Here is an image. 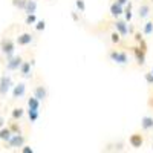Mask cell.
Returning a JSON list of instances; mask_svg holds the SVG:
<instances>
[{
    "mask_svg": "<svg viewBox=\"0 0 153 153\" xmlns=\"http://www.w3.org/2000/svg\"><path fill=\"white\" fill-rule=\"evenodd\" d=\"M11 129H12V130H14L16 133H20V132H22V130H20V127H19L17 124H12V127H11Z\"/></svg>",
    "mask_w": 153,
    "mask_h": 153,
    "instance_id": "obj_30",
    "label": "cell"
},
{
    "mask_svg": "<svg viewBox=\"0 0 153 153\" xmlns=\"http://www.w3.org/2000/svg\"><path fill=\"white\" fill-rule=\"evenodd\" d=\"M34 97L38 100V101H45L48 98V91L45 86H38L34 89Z\"/></svg>",
    "mask_w": 153,
    "mask_h": 153,
    "instance_id": "obj_3",
    "label": "cell"
},
{
    "mask_svg": "<svg viewBox=\"0 0 153 153\" xmlns=\"http://www.w3.org/2000/svg\"><path fill=\"white\" fill-rule=\"evenodd\" d=\"M123 11H124L123 5H120V3H117V2L110 5V14H112L113 17H118V16H121V14H123Z\"/></svg>",
    "mask_w": 153,
    "mask_h": 153,
    "instance_id": "obj_10",
    "label": "cell"
},
{
    "mask_svg": "<svg viewBox=\"0 0 153 153\" xmlns=\"http://www.w3.org/2000/svg\"><path fill=\"white\" fill-rule=\"evenodd\" d=\"M152 74H153V68H152Z\"/></svg>",
    "mask_w": 153,
    "mask_h": 153,
    "instance_id": "obj_35",
    "label": "cell"
},
{
    "mask_svg": "<svg viewBox=\"0 0 153 153\" xmlns=\"http://www.w3.org/2000/svg\"><path fill=\"white\" fill-rule=\"evenodd\" d=\"M144 34L146 35H150V34H153V22H147L146 25H144Z\"/></svg>",
    "mask_w": 153,
    "mask_h": 153,
    "instance_id": "obj_20",
    "label": "cell"
},
{
    "mask_svg": "<svg viewBox=\"0 0 153 153\" xmlns=\"http://www.w3.org/2000/svg\"><path fill=\"white\" fill-rule=\"evenodd\" d=\"M72 19H74L75 22H78V16H76V12H72Z\"/></svg>",
    "mask_w": 153,
    "mask_h": 153,
    "instance_id": "obj_33",
    "label": "cell"
},
{
    "mask_svg": "<svg viewBox=\"0 0 153 153\" xmlns=\"http://www.w3.org/2000/svg\"><path fill=\"white\" fill-rule=\"evenodd\" d=\"M152 150H153V147H152Z\"/></svg>",
    "mask_w": 153,
    "mask_h": 153,
    "instance_id": "obj_36",
    "label": "cell"
},
{
    "mask_svg": "<svg viewBox=\"0 0 153 153\" xmlns=\"http://www.w3.org/2000/svg\"><path fill=\"white\" fill-rule=\"evenodd\" d=\"M149 106H150V107H153V95H152V100L149 101Z\"/></svg>",
    "mask_w": 153,
    "mask_h": 153,
    "instance_id": "obj_34",
    "label": "cell"
},
{
    "mask_svg": "<svg viewBox=\"0 0 153 153\" xmlns=\"http://www.w3.org/2000/svg\"><path fill=\"white\" fill-rule=\"evenodd\" d=\"M127 2H129V0H117V3H120V5H127Z\"/></svg>",
    "mask_w": 153,
    "mask_h": 153,
    "instance_id": "obj_32",
    "label": "cell"
},
{
    "mask_svg": "<svg viewBox=\"0 0 153 153\" xmlns=\"http://www.w3.org/2000/svg\"><path fill=\"white\" fill-rule=\"evenodd\" d=\"M35 22H37L35 14H28V17H26V23H28V25H34Z\"/></svg>",
    "mask_w": 153,
    "mask_h": 153,
    "instance_id": "obj_26",
    "label": "cell"
},
{
    "mask_svg": "<svg viewBox=\"0 0 153 153\" xmlns=\"http://www.w3.org/2000/svg\"><path fill=\"white\" fill-rule=\"evenodd\" d=\"M20 65H22V57L11 58V60H9V63H8V69L16 71V69H19V68H20Z\"/></svg>",
    "mask_w": 153,
    "mask_h": 153,
    "instance_id": "obj_12",
    "label": "cell"
},
{
    "mask_svg": "<svg viewBox=\"0 0 153 153\" xmlns=\"http://www.w3.org/2000/svg\"><path fill=\"white\" fill-rule=\"evenodd\" d=\"M8 143H9L11 147H22L23 143H25V138H23L20 133H17V135H14V136H11Z\"/></svg>",
    "mask_w": 153,
    "mask_h": 153,
    "instance_id": "obj_5",
    "label": "cell"
},
{
    "mask_svg": "<svg viewBox=\"0 0 153 153\" xmlns=\"http://www.w3.org/2000/svg\"><path fill=\"white\" fill-rule=\"evenodd\" d=\"M146 81H147L149 84H153V74H152V72L146 74Z\"/></svg>",
    "mask_w": 153,
    "mask_h": 153,
    "instance_id": "obj_28",
    "label": "cell"
},
{
    "mask_svg": "<svg viewBox=\"0 0 153 153\" xmlns=\"http://www.w3.org/2000/svg\"><path fill=\"white\" fill-rule=\"evenodd\" d=\"M3 52L8 55V57H11L12 54H14V43H12V42H5L3 43Z\"/></svg>",
    "mask_w": 153,
    "mask_h": 153,
    "instance_id": "obj_15",
    "label": "cell"
},
{
    "mask_svg": "<svg viewBox=\"0 0 153 153\" xmlns=\"http://www.w3.org/2000/svg\"><path fill=\"white\" fill-rule=\"evenodd\" d=\"M19 69H20V72H22L23 76H26V78H31V75H32V74H31V63H28V61H25V63H23V61H22V65H20Z\"/></svg>",
    "mask_w": 153,
    "mask_h": 153,
    "instance_id": "obj_7",
    "label": "cell"
},
{
    "mask_svg": "<svg viewBox=\"0 0 153 153\" xmlns=\"http://www.w3.org/2000/svg\"><path fill=\"white\" fill-rule=\"evenodd\" d=\"M123 14L126 16V22H130L132 20V3L127 2V8L123 11Z\"/></svg>",
    "mask_w": 153,
    "mask_h": 153,
    "instance_id": "obj_18",
    "label": "cell"
},
{
    "mask_svg": "<svg viewBox=\"0 0 153 153\" xmlns=\"http://www.w3.org/2000/svg\"><path fill=\"white\" fill-rule=\"evenodd\" d=\"M23 117V109L22 107H17V109H14V110H12V118H22Z\"/></svg>",
    "mask_w": 153,
    "mask_h": 153,
    "instance_id": "obj_22",
    "label": "cell"
},
{
    "mask_svg": "<svg viewBox=\"0 0 153 153\" xmlns=\"http://www.w3.org/2000/svg\"><path fill=\"white\" fill-rule=\"evenodd\" d=\"M141 127H143V130H150L153 129V118L152 117H144L141 120Z\"/></svg>",
    "mask_w": 153,
    "mask_h": 153,
    "instance_id": "obj_13",
    "label": "cell"
},
{
    "mask_svg": "<svg viewBox=\"0 0 153 153\" xmlns=\"http://www.w3.org/2000/svg\"><path fill=\"white\" fill-rule=\"evenodd\" d=\"M115 28H117V32L120 35H127L129 34V25L123 20H117L115 22Z\"/></svg>",
    "mask_w": 153,
    "mask_h": 153,
    "instance_id": "obj_2",
    "label": "cell"
},
{
    "mask_svg": "<svg viewBox=\"0 0 153 153\" xmlns=\"http://www.w3.org/2000/svg\"><path fill=\"white\" fill-rule=\"evenodd\" d=\"M149 14H150V6L149 5H141L139 6V17L146 19V17H149Z\"/></svg>",
    "mask_w": 153,
    "mask_h": 153,
    "instance_id": "obj_17",
    "label": "cell"
},
{
    "mask_svg": "<svg viewBox=\"0 0 153 153\" xmlns=\"http://www.w3.org/2000/svg\"><path fill=\"white\" fill-rule=\"evenodd\" d=\"M110 60L115 61L117 65H127L129 63V57H127L126 52H120V51H112V52L109 54Z\"/></svg>",
    "mask_w": 153,
    "mask_h": 153,
    "instance_id": "obj_1",
    "label": "cell"
},
{
    "mask_svg": "<svg viewBox=\"0 0 153 153\" xmlns=\"http://www.w3.org/2000/svg\"><path fill=\"white\" fill-rule=\"evenodd\" d=\"M45 28H46L45 20H38V22H35V29H37V31H43Z\"/></svg>",
    "mask_w": 153,
    "mask_h": 153,
    "instance_id": "obj_24",
    "label": "cell"
},
{
    "mask_svg": "<svg viewBox=\"0 0 153 153\" xmlns=\"http://www.w3.org/2000/svg\"><path fill=\"white\" fill-rule=\"evenodd\" d=\"M25 11H26V14H35V11H37V0H26Z\"/></svg>",
    "mask_w": 153,
    "mask_h": 153,
    "instance_id": "obj_11",
    "label": "cell"
},
{
    "mask_svg": "<svg viewBox=\"0 0 153 153\" xmlns=\"http://www.w3.org/2000/svg\"><path fill=\"white\" fill-rule=\"evenodd\" d=\"M25 92H26V86H25L23 83H20V84H17L14 87V91H12V97H14V98H20V97L25 95Z\"/></svg>",
    "mask_w": 153,
    "mask_h": 153,
    "instance_id": "obj_9",
    "label": "cell"
},
{
    "mask_svg": "<svg viewBox=\"0 0 153 153\" xmlns=\"http://www.w3.org/2000/svg\"><path fill=\"white\" fill-rule=\"evenodd\" d=\"M75 6L78 8L80 12H84V11H86V3H84V0H76V2H75Z\"/></svg>",
    "mask_w": 153,
    "mask_h": 153,
    "instance_id": "obj_23",
    "label": "cell"
},
{
    "mask_svg": "<svg viewBox=\"0 0 153 153\" xmlns=\"http://www.w3.org/2000/svg\"><path fill=\"white\" fill-rule=\"evenodd\" d=\"M17 43L20 46H26V45L32 43V35L31 34H22V35H19L17 37Z\"/></svg>",
    "mask_w": 153,
    "mask_h": 153,
    "instance_id": "obj_8",
    "label": "cell"
},
{
    "mask_svg": "<svg viewBox=\"0 0 153 153\" xmlns=\"http://www.w3.org/2000/svg\"><path fill=\"white\" fill-rule=\"evenodd\" d=\"M135 40H136V42H141V40H143L141 34H135Z\"/></svg>",
    "mask_w": 153,
    "mask_h": 153,
    "instance_id": "obj_31",
    "label": "cell"
},
{
    "mask_svg": "<svg viewBox=\"0 0 153 153\" xmlns=\"http://www.w3.org/2000/svg\"><path fill=\"white\" fill-rule=\"evenodd\" d=\"M110 37H112V38H110L112 43H120V42H121V35H120L118 32H113Z\"/></svg>",
    "mask_w": 153,
    "mask_h": 153,
    "instance_id": "obj_25",
    "label": "cell"
},
{
    "mask_svg": "<svg viewBox=\"0 0 153 153\" xmlns=\"http://www.w3.org/2000/svg\"><path fill=\"white\" fill-rule=\"evenodd\" d=\"M28 107L32 109V110H38V109H40V101H38L35 97H31L28 100Z\"/></svg>",
    "mask_w": 153,
    "mask_h": 153,
    "instance_id": "obj_16",
    "label": "cell"
},
{
    "mask_svg": "<svg viewBox=\"0 0 153 153\" xmlns=\"http://www.w3.org/2000/svg\"><path fill=\"white\" fill-rule=\"evenodd\" d=\"M132 49H133V54H135L138 63L139 65H144L146 63V51L141 49V48H132Z\"/></svg>",
    "mask_w": 153,
    "mask_h": 153,
    "instance_id": "obj_6",
    "label": "cell"
},
{
    "mask_svg": "<svg viewBox=\"0 0 153 153\" xmlns=\"http://www.w3.org/2000/svg\"><path fill=\"white\" fill-rule=\"evenodd\" d=\"M22 152H23V153H34V149H32V147H28V146H25V147L22 149Z\"/></svg>",
    "mask_w": 153,
    "mask_h": 153,
    "instance_id": "obj_29",
    "label": "cell"
},
{
    "mask_svg": "<svg viewBox=\"0 0 153 153\" xmlns=\"http://www.w3.org/2000/svg\"><path fill=\"white\" fill-rule=\"evenodd\" d=\"M9 86H11V78L9 76H3L2 84H0V94H6L9 91Z\"/></svg>",
    "mask_w": 153,
    "mask_h": 153,
    "instance_id": "obj_14",
    "label": "cell"
},
{
    "mask_svg": "<svg viewBox=\"0 0 153 153\" xmlns=\"http://www.w3.org/2000/svg\"><path fill=\"white\" fill-rule=\"evenodd\" d=\"M14 5L20 9H25V5H26V0H14Z\"/></svg>",
    "mask_w": 153,
    "mask_h": 153,
    "instance_id": "obj_27",
    "label": "cell"
},
{
    "mask_svg": "<svg viewBox=\"0 0 153 153\" xmlns=\"http://www.w3.org/2000/svg\"><path fill=\"white\" fill-rule=\"evenodd\" d=\"M28 115H29V121H31V123H35V121L38 120V110L29 109V110H28Z\"/></svg>",
    "mask_w": 153,
    "mask_h": 153,
    "instance_id": "obj_19",
    "label": "cell"
},
{
    "mask_svg": "<svg viewBox=\"0 0 153 153\" xmlns=\"http://www.w3.org/2000/svg\"><path fill=\"white\" fill-rule=\"evenodd\" d=\"M129 143H130V146H132L133 149H139V147L143 146L144 139H143V136L139 135V133H133V135L129 138Z\"/></svg>",
    "mask_w": 153,
    "mask_h": 153,
    "instance_id": "obj_4",
    "label": "cell"
},
{
    "mask_svg": "<svg viewBox=\"0 0 153 153\" xmlns=\"http://www.w3.org/2000/svg\"><path fill=\"white\" fill-rule=\"evenodd\" d=\"M11 136H12V135H11V130H9V129H3L2 132H0V138L5 139V141H9Z\"/></svg>",
    "mask_w": 153,
    "mask_h": 153,
    "instance_id": "obj_21",
    "label": "cell"
}]
</instances>
